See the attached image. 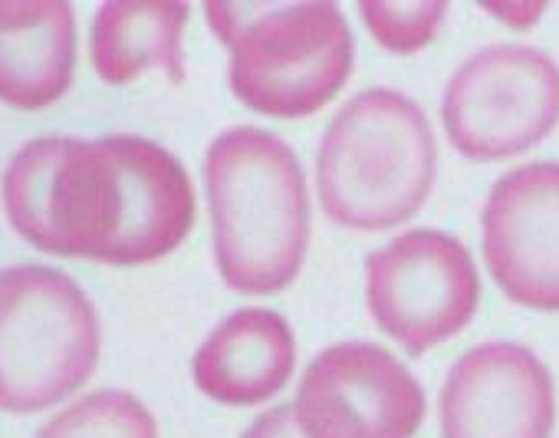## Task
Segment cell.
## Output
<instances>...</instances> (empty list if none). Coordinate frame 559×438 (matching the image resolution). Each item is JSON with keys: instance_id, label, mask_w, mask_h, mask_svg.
Wrapping results in <instances>:
<instances>
[{"instance_id": "5b68a950", "label": "cell", "mask_w": 559, "mask_h": 438, "mask_svg": "<svg viewBox=\"0 0 559 438\" xmlns=\"http://www.w3.org/2000/svg\"><path fill=\"white\" fill-rule=\"evenodd\" d=\"M99 346V313L70 274L37 264L0 271V409L57 405L86 386Z\"/></svg>"}, {"instance_id": "e0dca14e", "label": "cell", "mask_w": 559, "mask_h": 438, "mask_svg": "<svg viewBox=\"0 0 559 438\" xmlns=\"http://www.w3.org/2000/svg\"><path fill=\"white\" fill-rule=\"evenodd\" d=\"M490 17L503 21L507 27L513 31H530L543 14H546V4H526V0H510V4H490L484 8Z\"/></svg>"}, {"instance_id": "8992f818", "label": "cell", "mask_w": 559, "mask_h": 438, "mask_svg": "<svg viewBox=\"0 0 559 438\" xmlns=\"http://www.w3.org/2000/svg\"><path fill=\"white\" fill-rule=\"evenodd\" d=\"M448 142L471 162H503L536 149L559 122V67L523 44L471 54L441 96Z\"/></svg>"}, {"instance_id": "30bf717a", "label": "cell", "mask_w": 559, "mask_h": 438, "mask_svg": "<svg viewBox=\"0 0 559 438\" xmlns=\"http://www.w3.org/2000/svg\"><path fill=\"white\" fill-rule=\"evenodd\" d=\"M438 409L441 438H549L556 382L533 350L490 340L451 366Z\"/></svg>"}, {"instance_id": "5bb4252c", "label": "cell", "mask_w": 559, "mask_h": 438, "mask_svg": "<svg viewBox=\"0 0 559 438\" xmlns=\"http://www.w3.org/2000/svg\"><path fill=\"white\" fill-rule=\"evenodd\" d=\"M37 438H158V425L132 392L99 389L53 415Z\"/></svg>"}, {"instance_id": "6da1fadb", "label": "cell", "mask_w": 559, "mask_h": 438, "mask_svg": "<svg viewBox=\"0 0 559 438\" xmlns=\"http://www.w3.org/2000/svg\"><path fill=\"white\" fill-rule=\"evenodd\" d=\"M11 228L57 258L139 268L168 258L194 228L188 168L142 135L34 139L4 171Z\"/></svg>"}, {"instance_id": "277c9868", "label": "cell", "mask_w": 559, "mask_h": 438, "mask_svg": "<svg viewBox=\"0 0 559 438\" xmlns=\"http://www.w3.org/2000/svg\"><path fill=\"white\" fill-rule=\"evenodd\" d=\"M204 17L230 50V93L260 116H313L353 76V27L333 0L204 4Z\"/></svg>"}, {"instance_id": "9c48e42d", "label": "cell", "mask_w": 559, "mask_h": 438, "mask_svg": "<svg viewBox=\"0 0 559 438\" xmlns=\"http://www.w3.org/2000/svg\"><path fill=\"white\" fill-rule=\"evenodd\" d=\"M480 254L507 300L559 313V162H530L493 181Z\"/></svg>"}, {"instance_id": "4fadbf2b", "label": "cell", "mask_w": 559, "mask_h": 438, "mask_svg": "<svg viewBox=\"0 0 559 438\" xmlns=\"http://www.w3.org/2000/svg\"><path fill=\"white\" fill-rule=\"evenodd\" d=\"M188 17L191 8L171 0H109L93 17V70L109 86H129L145 70H165L171 83H181Z\"/></svg>"}, {"instance_id": "2e32d148", "label": "cell", "mask_w": 559, "mask_h": 438, "mask_svg": "<svg viewBox=\"0 0 559 438\" xmlns=\"http://www.w3.org/2000/svg\"><path fill=\"white\" fill-rule=\"evenodd\" d=\"M240 438H307V435L297 422L294 405L284 402V405H273L263 415H257Z\"/></svg>"}, {"instance_id": "7c38bea8", "label": "cell", "mask_w": 559, "mask_h": 438, "mask_svg": "<svg viewBox=\"0 0 559 438\" xmlns=\"http://www.w3.org/2000/svg\"><path fill=\"white\" fill-rule=\"evenodd\" d=\"M76 14L60 0H0V103L37 113L67 96Z\"/></svg>"}, {"instance_id": "3957f363", "label": "cell", "mask_w": 559, "mask_h": 438, "mask_svg": "<svg viewBox=\"0 0 559 438\" xmlns=\"http://www.w3.org/2000/svg\"><path fill=\"white\" fill-rule=\"evenodd\" d=\"M438 171V142L425 109L399 90L353 96L317 149L320 208L349 232H392L418 214Z\"/></svg>"}, {"instance_id": "7a4b0ae2", "label": "cell", "mask_w": 559, "mask_h": 438, "mask_svg": "<svg viewBox=\"0 0 559 438\" xmlns=\"http://www.w3.org/2000/svg\"><path fill=\"white\" fill-rule=\"evenodd\" d=\"M204 188L221 281L243 297L287 291L310 251V188L294 145L234 126L204 152Z\"/></svg>"}, {"instance_id": "8fae6325", "label": "cell", "mask_w": 559, "mask_h": 438, "mask_svg": "<svg viewBox=\"0 0 559 438\" xmlns=\"http://www.w3.org/2000/svg\"><path fill=\"white\" fill-rule=\"evenodd\" d=\"M297 369V336L287 317L263 307L227 313L198 346L194 386L224 405H260L284 392Z\"/></svg>"}, {"instance_id": "52a82bcc", "label": "cell", "mask_w": 559, "mask_h": 438, "mask_svg": "<svg viewBox=\"0 0 559 438\" xmlns=\"http://www.w3.org/2000/svg\"><path fill=\"white\" fill-rule=\"evenodd\" d=\"M366 307L408 356H425L474 320L480 274L464 241L415 228L366 258Z\"/></svg>"}, {"instance_id": "ba28073f", "label": "cell", "mask_w": 559, "mask_h": 438, "mask_svg": "<svg viewBox=\"0 0 559 438\" xmlns=\"http://www.w3.org/2000/svg\"><path fill=\"white\" fill-rule=\"evenodd\" d=\"M307 438H415L428 402L415 372L379 343H333L304 369L294 399Z\"/></svg>"}, {"instance_id": "9a60e30c", "label": "cell", "mask_w": 559, "mask_h": 438, "mask_svg": "<svg viewBox=\"0 0 559 438\" xmlns=\"http://www.w3.org/2000/svg\"><path fill=\"white\" fill-rule=\"evenodd\" d=\"M359 17L369 31V37L399 57H412L418 50H425L444 17H448V4L444 0H415V4H385V0H359Z\"/></svg>"}]
</instances>
